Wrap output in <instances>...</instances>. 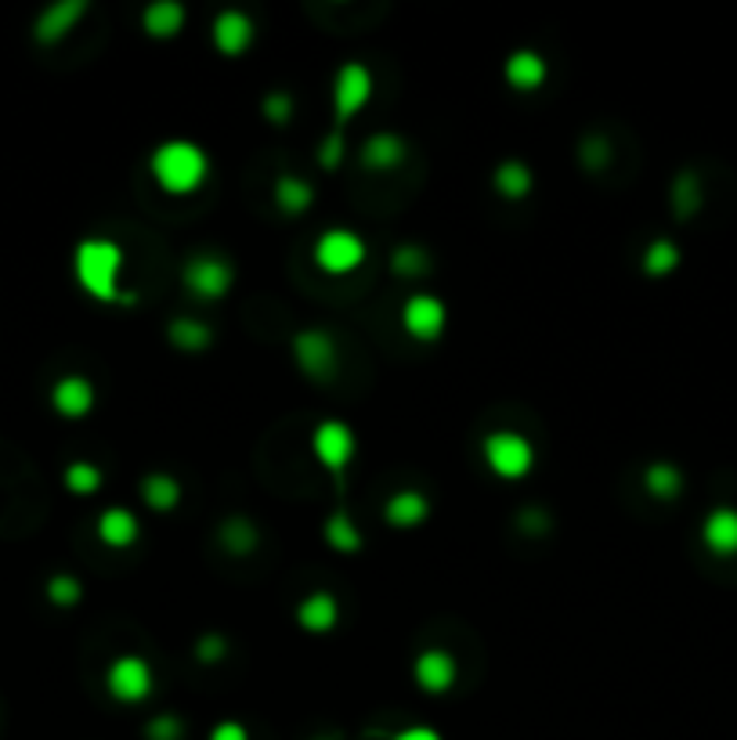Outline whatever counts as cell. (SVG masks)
I'll use <instances>...</instances> for the list:
<instances>
[{
    "label": "cell",
    "instance_id": "1",
    "mask_svg": "<svg viewBox=\"0 0 737 740\" xmlns=\"http://www.w3.org/2000/svg\"><path fill=\"white\" fill-rule=\"evenodd\" d=\"M149 171L156 177V185L163 192H174V196H188L196 192L206 174H210V155L203 152V145L188 138H171L156 145L149 160Z\"/></svg>",
    "mask_w": 737,
    "mask_h": 740
},
{
    "label": "cell",
    "instance_id": "2",
    "mask_svg": "<svg viewBox=\"0 0 737 740\" xmlns=\"http://www.w3.org/2000/svg\"><path fill=\"white\" fill-rule=\"evenodd\" d=\"M76 282L95 301H120V271H123V250L112 239H84L73 253Z\"/></svg>",
    "mask_w": 737,
    "mask_h": 740
},
{
    "label": "cell",
    "instance_id": "3",
    "mask_svg": "<svg viewBox=\"0 0 737 740\" xmlns=\"http://www.w3.org/2000/svg\"><path fill=\"white\" fill-rule=\"evenodd\" d=\"M485 463L488 470L502 480H521L532 474L535 466V448L532 440L513 434V431H496L485 437Z\"/></svg>",
    "mask_w": 737,
    "mask_h": 740
},
{
    "label": "cell",
    "instance_id": "4",
    "mask_svg": "<svg viewBox=\"0 0 737 740\" xmlns=\"http://www.w3.org/2000/svg\"><path fill=\"white\" fill-rule=\"evenodd\" d=\"M315 264L326 275H351L366 264V242L351 228H329L315 242Z\"/></svg>",
    "mask_w": 737,
    "mask_h": 740
},
{
    "label": "cell",
    "instance_id": "5",
    "mask_svg": "<svg viewBox=\"0 0 737 740\" xmlns=\"http://www.w3.org/2000/svg\"><path fill=\"white\" fill-rule=\"evenodd\" d=\"M372 90H377V80H372L369 66H361V62H344L333 76V112H336V120L340 123L355 120V116L372 101Z\"/></svg>",
    "mask_w": 737,
    "mask_h": 740
},
{
    "label": "cell",
    "instance_id": "6",
    "mask_svg": "<svg viewBox=\"0 0 737 740\" xmlns=\"http://www.w3.org/2000/svg\"><path fill=\"white\" fill-rule=\"evenodd\" d=\"M181 279H185V290L192 296H199V301H221V296L231 290V282H236V271H231L225 257L199 253L185 264Z\"/></svg>",
    "mask_w": 737,
    "mask_h": 740
},
{
    "label": "cell",
    "instance_id": "7",
    "mask_svg": "<svg viewBox=\"0 0 737 740\" xmlns=\"http://www.w3.org/2000/svg\"><path fill=\"white\" fill-rule=\"evenodd\" d=\"M152 683H156V675H152V665L141 654L116 657L106 672L109 694L120 700V705H138V700H145L152 694Z\"/></svg>",
    "mask_w": 737,
    "mask_h": 740
},
{
    "label": "cell",
    "instance_id": "8",
    "mask_svg": "<svg viewBox=\"0 0 737 740\" xmlns=\"http://www.w3.org/2000/svg\"><path fill=\"white\" fill-rule=\"evenodd\" d=\"M293 358L296 366H301V372L307 376V380H329V376L336 372V344L333 336L326 329H304L293 336Z\"/></svg>",
    "mask_w": 737,
    "mask_h": 740
},
{
    "label": "cell",
    "instance_id": "9",
    "mask_svg": "<svg viewBox=\"0 0 737 740\" xmlns=\"http://www.w3.org/2000/svg\"><path fill=\"white\" fill-rule=\"evenodd\" d=\"M312 448H315V456H318L322 466H326V470L344 474L347 463L355 459V434H351V426L340 423V420H322L315 426V434H312Z\"/></svg>",
    "mask_w": 737,
    "mask_h": 740
},
{
    "label": "cell",
    "instance_id": "10",
    "mask_svg": "<svg viewBox=\"0 0 737 740\" xmlns=\"http://www.w3.org/2000/svg\"><path fill=\"white\" fill-rule=\"evenodd\" d=\"M445 322H448V311L431 293H412L402 307V326L412 340H423V344L437 340V336L445 333Z\"/></svg>",
    "mask_w": 737,
    "mask_h": 740
},
{
    "label": "cell",
    "instance_id": "11",
    "mask_svg": "<svg viewBox=\"0 0 737 740\" xmlns=\"http://www.w3.org/2000/svg\"><path fill=\"white\" fill-rule=\"evenodd\" d=\"M51 409L66 420H80L90 409H95V383L87 376H62V380L51 387Z\"/></svg>",
    "mask_w": 737,
    "mask_h": 740
},
{
    "label": "cell",
    "instance_id": "12",
    "mask_svg": "<svg viewBox=\"0 0 737 740\" xmlns=\"http://www.w3.org/2000/svg\"><path fill=\"white\" fill-rule=\"evenodd\" d=\"M87 15V4L84 0H58V4H51L41 11V19L33 25V36L41 44H55L62 36L73 33V25Z\"/></svg>",
    "mask_w": 737,
    "mask_h": 740
},
{
    "label": "cell",
    "instance_id": "13",
    "mask_svg": "<svg viewBox=\"0 0 737 740\" xmlns=\"http://www.w3.org/2000/svg\"><path fill=\"white\" fill-rule=\"evenodd\" d=\"M412 672H416L420 690L445 694V690H452V683H456V657H452L448 651H442V646H431V651H423L416 657Z\"/></svg>",
    "mask_w": 737,
    "mask_h": 740
},
{
    "label": "cell",
    "instance_id": "14",
    "mask_svg": "<svg viewBox=\"0 0 737 740\" xmlns=\"http://www.w3.org/2000/svg\"><path fill=\"white\" fill-rule=\"evenodd\" d=\"M702 542L713 556H737V510L716 505L702 521Z\"/></svg>",
    "mask_w": 737,
    "mask_h": 740
},
{
    "label": "cell",
    "instance_id": "15",
    "mask_svg": "<svg viewBox=\"0 0 737 740\" xmlns=\"http://www.w3.org/2000/svg\"><path fill=\"white\" fill-rule=\"evenodd\" d=\"M214 47L221 55H242L246 47L253 44V22L246 11H221L214 19Z\"/></svg>",
    "mask_w": 737,
    "mask_h": 740
},
{
    "label": "cell",
    "instance_id": "16",
    "mask_svg": "<svg viewBox=\"0 0 737 740\" xmlns=\"http://www.w3.org/2000/svg\"><path fill=\"white\" fill-rule=\"evenodd\" d=\"M502 73H507V84L513 90H524V95H528V90L542 87L550 66H546V58H542L539 51L521 47V51H510V58H507V66H502Z\"/></svg>",
    "mask_w": 737,
    "mask_h": 740
},
{
    "label": "cell",
    "instance_id": "17",
    "mask_svg": "<svg viewBox=\"0 0 737 740\" xmlns=\"http://www.w3.org/2000/svg\"><path fill=\"white\" fill-rule=\"evenodd\" d=\"M426 516H431V502H426V496H423V491H416V488L394 491V496L387 499V505H383V521L391 527H402V531L420 527Z\"/></svg>",
    "mask_w": 737,
    "mask_h": 740
},
{
    "label": "cell",
    "instance_id": "18",
    "mask_svg": "<svg viewBox=\"0 0 737 740\" xmlns=\"http://www.w3.org/2000/svg\"><path fill=\"white\" fill-rule=\"evenodd\" d=\"M98 538L109 545V549H127L141 538L138 516L127 510V505H109L106 513L98 516Z\"/></svg>",
    "mask_w": 737,
    "mask_h": 740
},
{
    "label": "cell",
    "instance_id": "19",
    "mask_svg": "<svg viewBox=\"0 0 737 740\" xmlns=\"http://www.w3.org/2000/svg\"><path fill=\"white\" fill-rule=\"evenodd\" d=\"M296 621H301V629H307V632H329L336 621H340V603H336L333 592L318 589L301 600V607H296Z\"/></svg>",
    "mask_w": 737,
    "mask_h": 740
},
{
    "label": "cell",
    "instance_id": "20",
    "mask_svg": "<svg viewBox=\"0 0 737 740\" xmlns=\"http://www.w3.org/2000/svg\"><path fill=\"white\" fill-rule=\"evenodd\" d=\"M405 155H409L405 138H398L391 131L372 134L366 141V149H361V160H366V166H372V171H394V166L405 163Z\"/></svg>",
    "mask_w": 737,
    "mask_h": 740
},
{
    "label": "cell",
    "instance_id": "21",
    "mask_svg": "<svg viewBox=\"0 0 737 740\" xmlns=\"http://www.w3.org/2000/svg\"><path fill=\"white\" fill-rule=\"evenodd\" d=\"M141 25H145L149 36L166 41V36H177L181 25H185V8H181L177 0H152L145 15H141Z\"/></svg>",
    "mask_w": 737,
    "mask_h": 740
},
{
    "label": "cell",
    "instance_id": "22",
    "mask_svg": "<svg viewBox=\"0 0 737 740\" xmlns=\"http://www.w3.org/2000/svg\"><path fill=\"white\" fill-rule=\"evenodd\" d=\"M491 185H496L502 199H524L535 185V174H532V166L521 160H502L496 166V174H491Z\"/></svg>",
    "mask_w": 737,
    "mask_h": 740
},
{
    "label": "cell",
    "instance_id": "23",
    "mask_svg": "<svg viewBox=\"0 0 737 740\" xmlns=\"http://www.w3.org/2000/svg\"><path fill=\"white\" fill-rule=\"evenodd\" d=\"M643 488H648L658 502L680 499V491H683V470H680L676 463H651L648 470H643Z\"/></svg>",
    "mask_w": 737,
    "mask_h": 740
},
{
    "label": "cell",
    "instance_id": "24",
    "mask_svg": "<svg viewBox=\"0 0 737 740\" xmlns=\"http://www.w3.org/2000/svg\"><path fill=\"white\" fill-rule=\"evenodd\" d=\"M312 203H315V188L307 185L304 177L286 174V177H279V181H275V206H279L282 214L296 217V214H304Z\"/></svg>",
    "mask_w": 737,
    "mask_h": 740
},
{
    "label": "cell",
    "instance_id": "25",
    "mask_svg": "<svg viewBox=\"0 0 737 740\" xmlns=\"http://www.w3.org/2000/svg\"><path fill=\"white\" fill-rule=\"evenodd\" d=\"M166 336H171V344L177 350H185V355H199V350H206L214 344L210 326L199 322V318H174L171 329H166Z\"/></svg>",
    "mask_w": 737,
    "mask_h": 740
},
{
    "label": "cell",
    "instance_id": "26",
    "mask_svg": "<svg viewBox=\"0 0 737 740\" xmlns=\"http://www.w3.org/2000/svg\"><path fill=\"white\" fill-rule=\"evenodd\" d=\"M141 502L156 513L174 510V505L181 502V485L171 474H149L145 480H141Z\"/></svg>",
    "mask_w": 737,
    "mask_h": 740
},
{
    "label": "cell",
    "instance_id": "27",
    "mask_svg": "<svg viewBox=\"0 0 737 740\" xmlns=\"http://www.w3.org/2000/svg\"><path fill=\"white\" fill-rule=\"evenodd\" d=\"M680 261H683V253H680V246L672 239H654L648 250H643V271L654 275V279L672 275V271L680 268Z\"/></svg>",
    "mask_w": 737,
    "mask_h": 740
},
{
    "label": "cell",
    "instance_id": "28",
    "mask_svg": "<svg viewBox=\"0 0 737 740\" xmlns=\"http://www.w3.org/2000/svg\"><path fill=\"white\" fill-rule=\"evenodd\" d=\"M257 527H253V521H246V516H228V521L221 524V542H225V549L231 553V556H246V553H253L257 549Z\"/></svg>",
    "mask_w": 737,
    "mask_h": 740
},
{
    "label": "cell",
    "instance_id": "29",
    "mask_svg": "<svg viewBox=\"0 0 737 740\" xmlns=\"http://www.w3.org/2000/svg\"><path fill=\"white\" fill-rule=\"evenodd\" d=\"M326 542L333 545L336 553H358L361 549V531L351 521V513H333L326 521Z\"/></svg>",
    "mask_w": 737,
    "mask_h": 740
},
{
    "label": "cell",
    "instance_id": "30",
    "mask_svg": "<svg viewBox=\"0 0 737 740\" xmlns=\"http://www.w3.org/2000/svg\"><path fill=\"white\" fill-rule=\"evenodd\" d=\"M672 210H676L680 220H687L702 210V185H697L694 174L676 177V185H672Z\"/></svg>",
    "mask_w": 737,
    "mask_h": 740
},
{
    "label": "cell",
    "instance_id": "31",
    "mask_svg": "<svg viewBox=\"0 0 737 740\" xmlns=\"http://www.w3.org/2000/svg\"><path fill=\"white\" fill-rule=\"evenodd\" d=\"M101 480H106L101 470L87 459L69 463V470H66V488L73 491V496H95V491L101 488Z\"/></svg>",
    "mask_w": 737,
    "mask_h": 740
},
{
    "label": "cell",
    "instance_id": "32",
    "mask_svg": "<svg viewBox=\"0 0 737 740\" xmlns=\"http://www.w3.org/2000/svg\"><path fill=\"white\" fill-rule=\"evenodd\" d=\"M391 268L398 271V275L416 279V275H423L426 268H431V261H426V253L420 250V246H398Z\"/></svg>",
    "mask_w": 737,
    "mask_h": 740
},
{
    "label": "cell",
    "instance_id": "33",
    "mask_svg": "<svg viewBox=\"0 0 737 740\" xmlns=\"http://www.w3.org/2000/svg\"><path fill=\"white\" fill-rule=\"evenodd\" d=\"M47 596H51V603H55V607H73V603H80L84 589H80V581H76L73 575H55L47 581Z\"/></svg>",
    "mask_w": 737,
    "mask_h": 740
},
{
    "label": "cell",
    "instance_id": "34",
    "mask_svg": "<svg viewBox=\"0 0 737 740\" xmlns=\"http://www.w3.org/2000/svg\"><path fill=\"white\" fill-rule=\"evenodd\" d=\"M225 654H228V643H225V635H217V632H206L196 643V657L206 661V665H217Z\"/></svg>",
    "mask_w": 737,
    "mask_h": 740
},
{
    "label": "cell",
    "instance_id": "35",
    "mask_svg": "<svg viewBox=\"0 0 737 740\" xmlns=\"http://www.w3.org/2000/svg\"><path fill=\"white\" fill-rule=\"evenodd\" d=\"M264 116L271 123H290V116H293V98L290 95H282V90H275V95H268L264 98Z\"/></svg>",
    "mask_w": 737,
    "mask_h": 740
},
{
    "label": "cell",
    "instance_id": "36",
    "mask_svg": "<svg viewBox=\"0 0 737 740\" xmlns=\"http://www.w3.org/2000/svg\"><path fill=\"white\" fill-rule=\"evenodd\" d=\"M181 733H185V726L177 716H160L149 722V740H181Z\"/></svg>",
    "mask_w": 737,
    "mask_h": 740
},
{
    "label": "cell",
    "instance_id": "37",
    "mask_svg": "<svg viewBox=\"0 0 737 740\" xmlns=\"http://www.w3.org/2000/svg\"><path fill=\"white\" fill-rule=\"evenodd\" d=\"M318 160H322V166H336L344 160V134H329L326 138V145L318 149Z\"/></svg>",
    "mask_w": 737,
    "mask_h": 740
},
{
    "label": "cell",
    "instance_id": "38",
    "mask_svg": "<svg viewBox=\"0 0 737 740\" xmlns=\"http://www.w3.org/2000/svg\"><path fill=\"white\" fill-rule=\"evenodd\" d=\"M210 740H250V733H246V726L228 719V722H217L210 730Z\"/></svg>",
    "mask_w": 737,
    "mask_h": 740
},
{
    "label": "cell",
    "instance_id": "39",
    "mask_svg": "<svg viewBox=\"0 0 737 740\" xmlns=\"http://www.w3.org/2000/svg\"><path fill=\"white\" fill-rule=\"evenodd\" d=\"M394 740H442V733L431 730V726H405V730H398Z\"/></svg>",
    "mask_w": 737,
    "mask_h": 740
}]
</instances>
